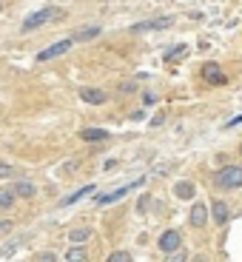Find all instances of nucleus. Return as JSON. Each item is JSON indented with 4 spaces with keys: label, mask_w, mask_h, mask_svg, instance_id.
Segmentation results:
<instances>
[{
    "label": "nucleus",
    "mask_w": 242,
    "mask_h": 262,
    "mask_svg": "<svg viewBox=\"0 0 242 262\" xmlns=\"http://www.w3.org/2000/svg\"><path fill=\"white\" fill-rule=\"evenodd\" d=\"M60 17H63V9L46 6V9H40V12L29 14V17L23 20V32H34V29L46 26V23H52V20H60Z\"/></svg>",
    "instance_id": "f257e3e1"
},
{
    "label": "nucleus",
    "mask_w": 242,
    "mask_h": 262,
    "mask_svg": "<svg viewBox=\"0 0 242 262\" xmlns=\"http://www.w3.org/2000/svg\"><path fill=\"white\" fill-rule=\"evenodd\" d=\"M214 183H216V188H223V191L242 188V168H239V165H225V168L216 171Z\"/></svg>",
    "instance_id": "f03ea898"
},
{
    "label": "nucleus",
    "mask_w": 242,
    "mask_h": 262,
    "mask_svg": "<svg viewBox=\"0 0 242 262\" xmlns=\"http://www.w3.org/2000/svg\"><path fill=\"white\" fill-rule=\"evenodd\" d=\"M72 43H74V37H65V40L52 43L49 49H43V52L37 54V63H46V60H54V57H60V54H65L69 49H72Z\"/></svg>",
    "instance_id": "7ed1b4c3"
},
{
    "label": "nucleus",
    "mask_w": 242,
    "mask_h": 262,
    "mask_svg": "<svg viewBox=\"0 0 242 262\" xmlns=\"http://www.w3.org/2000/svg\"><path fill=\"white\" fill-rule=\"evenodd\" d=\"M180 245H183L180 231H165V234L160 236V251H163V254H174V251H180Z\"/></svg>",
    "instance_id": "20e7f679"
},
{
    "label": "nucleus",
    "mask_w": 242,
    "mask_h": 262,
    "mask_svg": "<svg viewBox=\"0 0 242 262\" xmlns=\"http://www.w3.org/2000/svg\"><path fill=\"white\" fill-rule=\"evenodd\" d=\"M140 183H143V180H137V183H128V185H123V188L112 191V194H100V196H97V205H108V203H114V200H123V196L128 194L131 188H137Z\"/></svg>",
    "instance_id": "39448f33"
},
{
    "label": "nucleus",
    "mask_w": 242,
    "mask_h": 262,
    "mask_svg": "<svg viewBox=\"0 0 242 262\" xmlns=\"http://www.w3.org/2000/svg\"><path fill=\"white\" fill-rule=\"evenodd\" d=\"M203 77L208 80V83H214V85H223L225 80H228L223 72H219V63H205L203 66Z\"/></svg>",
    "instance_id": "423d86ee"
},
{
    "label": "nucleus",
    "mask_w": 242,
    "mask_h": 262,
    "mask_svg": "<svg viewBox=\"0 0 242 262\" xmlns=\"http://www.w3.org/2000/svg\"><path fill=\"white\" fill-rule=\"evenodd\" d=\"M174 23V17H154V20H145V23H137L134 32H154V29H168Z\"/></svg>",
    "instance_id": "0eeeda50"
},
{
    "label": "nucleus",
    "mask_w": 242,
    "mask_h": 262,
    "mask_svg": "<svg viewBox=\"0 0 242 262\" xmlns=\"http://www.w3.org/2000/svg\"><path fill=\"white\" fill-rule=\"evenodd\" d=\"M205 223H208V205L194 203V208H191V225H194V228H203Z\"/></svg>",
    "instance_id": "6e6552de"
},
{
    "label": "nucleus",
    "mask_w": 242,
    "mask_h": 262,
    "mask_svg": "<svg viewBox=\"0 0 242 262\" xmlns=\"http://www.w3.org/2000/svg\"><path fill=\"white\" fill-rule=\"evenodd\" d=\"M211 214H214V223H216V225H225V223H228V216H231L228 203H223V200L211 203Z\"/></svg>",
    "instance_id": "1a4fd4ad"
},
{
    "label": "nucleus",
    "mask_w": 242,
    "mask_h": 262,
    "mask_svg": "<svg viewBox=\"0 0 242 262\" xmlns=\"http://www.w3.org/2000/svg\"><path fill=\"white\" fill-rule=\"evenodd\" d=\"M80 100L83 103H92V105H100V103H105V92H100V89H80Z\"/></svg>",
    "instance_id": "9d476101"
},
{
    "label": "nucleus",
    "mask_w": 242,
    "mask_h": 262,
    "mask_svg": "<svg viewBox=\"0 0 242 262\" xmlns=\"http://www.w3.org/2000/svg\"><path fill=\"white\" fill-rule=\"evenodd\" d=\"M80 137H83L85 143H103V140H108V131L105 128H83Z\"/></svg>",
    "instance_id": "9b49d317"
},
{
    "label": "nucleus",
    "mask_w": 242,
    "mask_h": 262,
    "mask_svg": "<svg viewBox=\"0 0 242 262\" xmlns=\"http://www.w3.org/2000/svg\"><path fill=\"white\" fill-rule=\"evenodd\" d=\"M174 194H177L180 200H191V196H194V183H177L174 185Z\"/></svg>",
    "instance_id": "f8f14e48"
},
{
    "label": "nucleus",
    "mask_w": 242,
    "mask_h": 262,
    "mask_svg": "<svg viewBox=\"0 0 242 262\" xmlns=\"http://www.w3.org/2000/svg\"><path fill=\"white\" fill-rule=\"evenodd\" d=\"M89 194H94V185H85V188L74 191L72 196H65V200H63V205H74L77 200H83V196H89Z\"/></svg>",
    "instance_id": "ddd939ff"
},
{
    "label": "nucleus",
    "mask_w": 242,
    "mask_h": 262,
    "mask_svg": "<svg viewBox=\"0 0 242 262\" xmlns=\"http://www.w3.org/2000/svg\"><path fill=\"white\" fill-rule=\"evenodd\" d=\"M100 34V26H89V29H80L74 32V40H94Z\"/></svg>",
    "instance_id": "4468645a"
},
{
    "label": "nucleus",
    "mask_w": 242,
    "mask_h": 262,
    "mask_svg": "<svg viewBox=\"0 0 242 262\" xmlns=\"http://www.w3.org/2000/svg\"><path fill=\"white\" fill-rule=\"evenodd\" d=\"M14 205V191L0 188V208H12Z\"/></svg>",
    "instance_id": "2eb2a0df"
},
{
    "label": "nucleus",
    "mask_w": 242,
    "mask_h": 262,
    "mask_svg": "<svg viewBox=\"0 0 242 262\" xmlns=\"http://www.w3.org/2000/svg\"><path fill=\"white\" fill-rule=\"evenodd\" d=\"M14 194H17V196H32L34 194V185L32 183H14Z\"/></svg>",
    "instance_id": "dca6fc26"
},
{
    "label": "nucleus",
    "mask_w": 242,
    "mask_h": 262,
    "mask_svg": "<svg viewBox=\"0 0 242 262\" xmlns=\"http://www.w3.org/2000/svg\"><path fill=\"white\" fill-rule=\"evenodd\" d=\"M85 256H89V254H85V248L74 245V248L69 251V254H65V259H69V262H80V259H85Z\"/></svg>",
    "instance_id": "f3484780"
},
{
    "label": "nucleus",
    "mask_w": 242,
    "mask_h": 262,
    "mask_svg": "<svg viewBox=\"0 0 242 262\" xmlns=\"http://www.w3.org/2000/svg\"><path fill=\"white\" fill-rule=\"evenodd\" d=\"M20 245H26V236H23V239H14V243H9V245H3V248H0V256H9V254H14V251H17Z\"/></svg>",
    "instance_id": "a211bd4d"
},
{
    "label": "nucleus",
    "mask_w": 242,
    "mask_h": 262,
    "mask_svg": "<svg viewBox=\"0 0 242 262\" xmlns=\"http://www.w3.org/2000/svg\"><path fill=\"white\" fill-rule=\"evenodd\" d=\"M89 236H92V231H89V228H74L72 231V243H85Z\"/></svg>",
    "instance_id": "6ab92c4d"
},
{
    "label": "nucleus",
    "mask_w": 242,
    "mask_h": 262,
    "mask_svg": "<svg viewBox=\"0 0 242 262\" xmlns=\"http://www.w3.org/2000/svg\"><path fill=\"white\" fill-rule=\"evenodd\" d=\"M183 54H185V46H174L163 54V60H177V57H183Z\"/></svg>",
    "instance_id": "aec40b11"
},
{
    "label": "nucleus",
    "mask_w": 242,
    "mask_h": 262,
    "mask_svg": "<svg viewBox=\"0 0 242 262\" xmlns=\"http://www.w3.org/2000/svg\"><path fill=\"white\" fill-rule=\"evenodd\" d=\"M108 259H112V262H131V254H128V251H114Z\"/></svg>",
    "instance_id": "412c9836"
},
{
    "label": "nucleus",
    "mask_w": 242,
    "mask_h": 262,
    "mask_svg": "<svg viewBox=\"0 0 242 262\" xmlns=\"http://www.w3.org/2000/svg\"><path fill=\"white\" fill-rule=\"evenodd\" d=\"M12 174H14V168H12V165L0 163V177H12Z\"/></svg>",
    "instance_id": "4be33fe9"
},
{
    "label": "nucleus",
    "mask_w": 242,
    "mask_h": 262,
    "mask_svg": "<svg viewBox=\"0 0 242 262\" xmlns=\"http://www.w3.org/2000/svg\"><path fill=\"white\" fill-rule=\"evenodd\" d=\"M37 259H40V262H54L57 256H54V254H49V251H46V254H37Z\"/></svg>",
    "instance_id": "5701e85b"
},
{
    "label": "nucleus",
    "mask_w": 242,
    "mask_h": 262,
    "mask_svg": "<svg viewBox=\"0 0 242 262\" xmlns=\"http://www.w3.org/2000/svg\"><path fill=\"white\" fill-rule=\"evenodd\" d=\"M6 231H12V223H9V220H3V223H0V234H6Z\"/></svg>",
    "instance_id": "b1692460"
},
{
    "label": "nucleus",
    "mask_w": 242,
    "mask_h": 262,
    "mask_svg": "<svg viewBox=\"0 0 242 262\" xmlns=\"http://www.w3.org/2000/svg\"><path fill=\"white\" fill-rule=\"evenodd\" d=\"M239 154H242V145H239Z\"/></svg>",
    "instance_id": "393cba45"
}]
</instances>
